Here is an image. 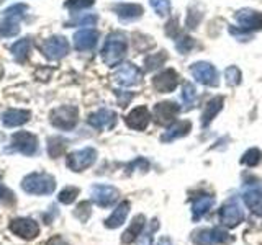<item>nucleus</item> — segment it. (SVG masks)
Returning a JSON list of instances; mask_svg holds the SVG:
<instances>
[{
    "mask_svg": "<svg viewBox=\"0 0 262 245\" xmlns=\"http://www.w3.org/2000/svg\"><path fill=\"white\" fill-rule=\"evenodd\" d=\"M126 38L123 33L115 31L112 35L106 38L105 41V46L102 49V57H103V62L106 65H118L123 57L126 54Z\"/></svg>",
    "mask_w": 262,
    "mask_h": 245,
    "instance_id": "nucleus-1",
    "label": "nucleus"
},
{
    "mask_svg": "<svg viewBox=\"0 0 262 245\" xmlns=\"http://www.w3.org/2000/svg\"><path fill=\"white\" fill-rule=\"evenodd\" d=\"M21 188L28 194H51L56 190V180L49 174H30L21 180Z\"/></svg>",
    "mask_w": 262,
    "mask_h": 245,
    "instance_id": "nucleus-2",
    "label": "nucleus"
},
{
    "mask_svg": "<svg viewBox=\"0 0 262 245\" xmlns=\"http://www.w3.org/2000/svg\"><path fill=\"white\" fill-rule=\"evenodd\" d=\"M77 121H79L77 106L64 105V106H59V108L53 110V113H51V125L57 129L69 131L77 125Z\"/></svg>",
    "mask_w": 262,
    "mask_h": 245,
    "instance_id": "nucleus-3",
    "label": "nucleus"
},
{
    "mask_svg": "<svg viewBox=\"0 0 262 245\" xmlns=\"http://www.w3.org/2000/svg\"><path fill=\"white\" fill-rule=\"evenodd\" d=\"M97 160V151L92 147H84V149L71 152L68 155V167L72 172H84L85 168L92 167Z\"/></svg>",
    "mask_w": 262,
    "mask_h": 245,
    "instance_id": "nucleus-4",
    "label": "nucleus"
},
{
    "mask_svg": "<svg viewBox=\"0 0 262 245\" xmlns=\"http://www.w3.org/2000/svg\"><path fill=\"white\" fill-rule=\"evenodd\" d=\"M39 49L48 59L57 61L69 53V43H68V39L62 36H53V38L45 39L43 43L39 44Z\"/></svg>",
    "mask_w": 262,
    "mask_h": 245,
    "instance_id": "nucleus-5",
    "label": "nucleus"
},
{
    "mask_svg": "<svg viewBox=\"0 0 262 245\" xmlns=\"http://www.w3.org/2000/svg\"><path fill=\"white\" fill-rule=\"evenodd\" d=\"M12 151L20 152L25 155H35L38 151V139L35 134L20 131L12 136Z\"/></svg>",
    "mask_w": 262,
    "mask_h": 245,
    "instance_id": "nucleus-6",
    "label": "nucleus"
},
{
    "mask_svg": "<svg viewBox=\"0 0 262 245\" xmlns=\"http://www.w3.org/2000/svg\"><path fill=\"white\" fill-rule=\"evenodd\" d=\"M90 194H92V201L97 206L108 208V206H113V203L118 200L120 191L110 185H95L92 186V190H90Z\"/></svg>",
    "mask_w": 262,
    "mask_h": 245,
    "instance_id": "nucleus-7",
    "label": "nucleus"
},
{
    "mask_svg": "<svg viewBox=\"0 0 262 245\" xmlns=\"http://www.w3.org/2000/svg\"><path fill=\"white\" fill-rule=\"evenodd\" d=\"M190 74L203 85L208 87L218 85V72L210 62H196L190 65Z\"/></svg>",
    "mask_w": 262,
    "mask_h": 245,
    "instance_id": "nucleus-8",
    "label": "nucleus"
},
{
    "mask_svg": "<svg viewBox=\"0 0 262 245\" xmlns=\"http://www.w3.org/2000/svg\"><path fill=\"white\" fill-rule=\"evenodd\" d=\"M10 231L25 240H33V239H36L39 234V226L33 219L18 217V219H13L10 223Z\"/></svg>",
    "mask_w": 262,
    "mask_h": 245,
    "instance_id": "nucleus-9",
    "label": "nucleus"
},
{
    "mask_svg": "<svg viewBox=\"0 0 262 245\" xmlns=\"http://www.w3.org/2000/svg\"><path fill=\"white\" fill-rule=\"evenodd\" d=\"M244 219V211L236 201L225 203L220 209V220L226 227H236Z\"/></svg>",
    "mask_w": 262,
    "mask_h": 245,
    "instance_id": "nucleus-10",
    "label": "nucleus"
},
{
    "mask_svg": "<svg viewBox=\"0 0 262 245\" xmlns=\"http://www.w3.org/2000/svg\"><path fill=\"white\" fill-rule=\"evenodd\" d=\"M179 85V74L174 69H166L152 79V87L161 93L174 92Z\"/></svg>",
    "mask_w": 262,
    "mask_h": 245,
    "instance_id": "nucleus-11",
    "label": "nucleus"
},
{
    "mask_svg": "<svg viewBox=\"0 0 262 245\" xmlns=\"http://www.w3.org/2000/svg\"><path fill=\"white\" fill-rule=\"evenodd\" d=\"M236 21L244 31H260L262 30V13L251 10V8H244L236 13Z\"/></svg>",
    "mask_w": 262,
    "mask_h": 245,
    "instance_id": "nucleus-12",
    "label": "nucleus"
},
{
    "mask_svg": "<svg viewBox=\"0 0 262 245\" xmlns=\"http://www.w3.org/2000/svg\"><path fill=\"white\" fill-rule=\"evenodd\" d=\"M179 113H180L179 105L172 103V102H162L154 106L152 116H154L156 122H159V125H170V122L177 118Z\"/></svg>",
    "mask_w": 262,
    "mask_h": 245,
    "instance_id": "nucleus-13",
    "label": "nucleus"
},
{
    "mask_svg": "<svg viewBox=\"0 0 262 245\" xmlns=\"http://www.w3.org/2000/svg\"><path fill=\"white\" fill-rule=\"evenodd\" d=\"M115 80H117L120 85H125V87L136 85L141 82V70L133 64H123L118 69V72L115 74Z\"/></svg>",
    "mask_w": 262,
    "mask_h": 245,
    "instance_id": "nucleus-14",
    "label": "nucleus"
},
{
    "mask_svg": "<svg viewBox=\"0 0 262 245\" xmlns=\"http://www.w3.org/2000/svg\"><path fill=\"white\" fill-rule=\"evenodd\" d=\"M195 240L203 245H215V243H226L231 240V237L223 229H208V231H200L196 232Z\"/></svg>",
    "mask_w": 262,
    "mask_h": 245,
    "instance_id": "nucleus-15",
    "label": "nucleus"
},
{
    "mask_svg": "<svg viewBox=\"0 0 262 245\" xmlns=\"http://www.w3.org/2000/svg\"><path fill=\"white\" fill-rule=\"evenodd\" d=\"M117 122V113L112 111V110H98L97 113L90 114L89 118V125L95 128V129H112Z\"/></svg>",
    "mask_w": 262,
    "mask_h": 245,
    "instance_id": "nucleus-16",
    "label": "nucleus"
},
{
    "mask_svg": "<svg viewBox=\"0 0 262 245\" xmlns=\"http://www.w3.org/2000/svg\"><path fill=\"white\" fill-rule=\"evenodd\" d=\"M126 125L131 128V129H136V131H143L147 128L151 121V113L149 110L146 108V106H138L133 111H131L128 116L125 118Z\"/></svg>",
    "mask_w": 262,
    "mask_h": 245,
    "instance_id": "nucleus-17",
    "label": "nucleus"
},
{
    "mask_svg": "<svg viewBox=\"0 0 262 245\" xmlns=\"http://www.w3.org/2000/svg\"><path fill=\"white\" fill-rule=\"evenodd\" d=\"M98 39V33L92 28H84L74 35V46L77 51H90L94 49Z\"/></svg>",
    "mask_w": 262,
    "mask_h": 245,
    "instance_id": "nucleus-18",
    "label": "nucleus"
},
{
    "mask_svg": "<svg viewBox=\"0 0 262 245\" xmlns=\"http://www.w3.org/2000/svg\"><path fill=\"white\" fill-rule=\"evenodd\" d=\"M31 118V113L27 110H7L2 114V122L7 128H16V126H21L25 122H28Z\"/></svg>",
    "mask_w": 262,
    "mask_h": 245,
    "instance_id": "nucleus-19",
    "label": "nucleus"
},
{
    "mask_svg": "<svg viewBox=\"0 0 262 245\" xmlns=\"http://www.w3.org/2000/svg\"><path fill=\"white\" fill-rule=\"evenodd\" d=\"M128 214H129V203L128 201L120 203L118 206H117V209L112 212V216L105 220V227H108V229H117V227H120L126 220Z\"/></svg>",
    "mask_w": 262,
    "mask_h": 245,
    "instance_id": "nucleus-20",
    "label": "nucleus"
},
{
    "mask_svg": "<svg viewBox=\"0 0 262 245\" xmlns=\"http://www.w3.org/2000/svg\"><path fill=\"white\" fill-rule=\"evenodd\" d=\"M113 10L117 12V15L123 21L136 20L143 15V7L138 4H120V5H115Z\"/></svg>",
    "mask_w": 262,
    "mask_h": 245,
    "instance_id": "nucleus-21",
    "label": "nucleus"
},
{
    "mask_svg": "<svg viewBox=\"0 0 262 245\" xmlns=\"http://www.w3.org/2000/svg\"><path fill=\"white\" fill-rule=\"evenodd\" d=\"M190 131H192V122L190 121H179L172 128H169L166 133L162 134L161 139L164 142H170V141H174V139L187 136Z\"/></svg>",
    "mask_w": 262,
    "mask_h": 245,
    "instance_id": "nucleus-22",
    "label": "nucleus"
},
{
    "mask_svg": "<svg viewBox=\"0 0 262 245\" xmlns=\"http://www.w3.org/2000/svg\"><path fill=\"white\" fill-rule=\"evenodd\" d=\"M144 223H146V219L143 214H139L133 219V223L129 224V227L126 229L125 232H123L121 235V242L123 243H131V242H135L139 234L143 232V229H144Z\"/></svg>",
    "mask_w": 262,
    "mask_h": 245,
    "instance_id": "nucleus-23",
    "label": "nucleus"
},
{
    "mask_svg": "<svg viewBox=\"0 0 262 245\" xmlns=\"http://www.w3.org/2000/svg\"><path fill=\"white\" fill-rule=\"evenodd\" d=\"M221 108H223V98L221 96H215L213 100H210L202 114V126H208L210 122L215 119L216 114L221 111Z\"/></svg>",
    "mask_w": 262,
    "mask_h": 245,
    "instance_id": "nucleus-24",
    "label": "nucleus"
},
{
    "mask_svg": "<svg viewBox=\"0 0 262 245\" xmlns=\"http://www.w3.org/2000/svg\"><path fill=\"white\" fill-rule=\"evenodd\" d=\"M213 206V198L211 196H196L192 203V216H193V220H199L202 216H205L207 212L210 211V208Z\"/></svg>",
    "mask_w": 262,
    "mask_h": 245,
    "instance_id": "nucleus-25",
    "label": "nucleus"
},
{
    "mask_svg": "<svg viewBox=\"0 0 262 245\" xmlns=\"http://www.w3.org/2000/svg\"><path fill=\"white\" fill-rule=\"evenodd\" d=\"M68 149V141L62 137H49L48 139V154L49 157L57 159Z\"/></svg>",
    "mask_w": 262,
    "mask_h": 245,
    "instance_id": "nucleus-26",
    "label": "nucleus"
},
{
    "mask_svg": "<svg viewBox=\"0 0 262 245\" xmlns=\"http://www.w3.org/2000/svg\"><path fill=\"white\" fill-rule=\"evenodd\" d=\"M243 200L251 211H260L262 209V191L260 190H251L248 193H244Z\"/></svg>",
    "mask_w": 262,
    "mask_h": 245,
    "instance_id": "nucleus-27",
    "label": "nucleus"
},
{
    "mask_svg": "<svg viewBox=\"0 0 262 245\" xmlns=\"http://www.w3.org/2000/svg\"><path fill=\"white\" fill-rule=\"evenodd\" d=\"M30 41L28 39H20L16 41V43L12 46V51H13V56L16 57V61L18 62H25L27 61V57L30 56Z\"/></svg>",
    "mask_w": 262,
    "mask_h": 245,
    "instance_id": "nucleus-28",
    "label": "nucleus"
},
{
    "mask_svg": "<svg viewBox=\"0 0 262 245\" xmlns=\"http://www.w3.org/2000/svg\"><path fill=\"white\" fill-rule=\"evenodd\" d=\"M166 61H167V54L164 53V51H161V53H156V54L147 56L144 64H146V69L147 70H154V69L161 67V65L166 62Z\"/></svg>",
    "mask_w": 262,
    "mask_h": 245,
    "instance_id": "nucleus-29",
    "label": "nucleus"
},
{
    "mask_svg": "<svg viewBox=\"0 0 262 245\" xmlns=\"http://www.w3.org/2000/svg\"><path fill=\"white\" fill-rule=\"evenodd\" d=\"M79 196V188L77 186H66L64 190L59 191V196H57V200L62 204H72L76 201V198Z\"/></svg>",
    "mask_w": 262,
    "mask_h": 245,
    "instance_id": "nucleus-30",
    "label": "nucleus"
},
{
    "mask_svg": "<svg viewBox=\"0 0 262 245\" xmlns=\"http://www.w3.org/2000/svg\"><path fill=\"white\" fill-rule=\"evenodd\" d=\"M158 227H159L158 219L151 220L149 229H147L146 232H141V234H139V237L136 239V243H138V245H152V234H154L156 231H158Z\"/></svg>",
    "mask_w": 262,
    "mask_h": 245,
    "instance_id": "nucleus-31",
    "label": "nucleus"
},
{
    "mask_svg": "<svg viewBox=\"0 0 262 245\" xmlns=\"http://www.w3.org/2000/svg\"><path fill=\"white\" fill-rule=\"evenodd\" d=\"M260 157H262V152L259 149H256V147H252V149H249L243 155L241 162L244 163V165H248V167H256L257 163L260 162Z\"/></svg>",
    "mask_w": 262,
    "mask_h": 245,
    "instance_id": "nucleus-32",
    "label": "nucleus"
},
{
    "mask_svg": "<svg viewBox=\"0 0 262 245\" xmlns=\"http://www.w3.org/2000/svg\"><path fill=\"white\" fill-rule=\"evenodd\" d=\"M92 214V209H90V203L82 201L77 204V208L74 209V216H76L80 223H87V219Z\"/></svg>",
    "mask_w": 262,
    "mask_h": 245,
    "instance_id": "nucleus-33",
    "label": "nucleus"
},
{
    "mask_svg": "<svg viewBox=\"0 0 262 245\" xmlns=\"http://www.w3.org/2000/svg\"><path fill=\"white\" fill-rule=\"evenodd\" d=\"M151 7L156 10V13L161 16H166L170 13V2L169 0H149Z\"/></svg>",
    "mask_w": 262,
    "mask_h": 245,
    "instance_id": "nucleus-34",
    "label": "nucleus"
},
{
    "mask_svg": "<svg viewBox=\"0 0 262 245\" xmlns=\"http://www.w3.org/2000/svg\"><path fill=\"white\" fill-rule=\"evenodd\" d=\"M225 76H226L228 85H237V84H241V70L237 69L236 65H231V67H228L226 72H225Z\"/></svg>",
    "mask_w": 262,
    "mask_h": 245,
    "instance_id": "nucleus-35",
    "label": "nucleus"
},
{
    "mask_svg": "<svg viewBox=\"0 0 262 245\" xmlns=\"http://www.w3.org/2000/svg\"><path fill=\"white\" fill-rule=\"evenodd\" d=\"M95 4V0H68L64 5L71 8V10H84Z\"/></svg>",
    "mask_w": 262,
    "mask_h": 245,
    "instance_id": "nucleus-36",
    "label": "nucleus"
},
{
    "mask_svg": "<svg viewBox=\"0 0 262 245\" xmlns=\"http://www.w3.org/2000/svg\"><path fill=\"white\" fill-rule=\"evenodd\" d=\"M97 21V16L95 15H85V16H77V18H74L72 21H69L68 24L71 27H90V24H94Z\"/></svg>",
    "mask_w": 262,
    "mask_h": 245,
    "instance_id": "nucleus-37",
    "label": "nucleus"
},
{
    "mask_svg": "<svg viewBox=\"0 0 262 245\" xmlns=\"http://www.w3.org/2000/svg\"><path fill=\"white\" fill-rule=\"evenodd\" d=\"M195 46V41H193V38H190V36H184L182 39H179L177 41V49L182 54H187L188 51H192V47Z\"/></svg>",
    "mask_w": 262,
    "mask_h": 245,
    "instance_id": "nucleus-38",
    "label": "nucleus"
},
{
    "mask_svg": "<svg viewBox=\"0 0 262 245\" xmlns=\"http://www.w3.org/2000/svg\"><path fill=\"white\" fill-rule=\"evenodd\" d=\"M202 12H196L195 8H190V12H188V16H187V27L188 28H196L199 27V23L202 21Z\"/></svg>",
    "mask_w": 262,
    "mask_h": 245,
    "instance_id": "nucleus-39",
    "label": "nucleus"
},
{
    "mask_svg": "<svg viewBox=\"0 0 262 245\" xmlns=\"http://www.w3.org/2000/svg\"><path fill=\"white\" fill-rule=\"evenodd\" d=\"M195 96H196L195 87L192 84H184V87H182V98H184V102L192 103L195 100Z\"/></svg>",
    "mask_w": 262,
    "mask_h": 245,
    "instance_id": "nucleus-40",
    "label": "nucleus"
},
{
    "mask_svg": "<svg viewBox=\"0 0 262 245\" xmlns=\"http://www.w3.org/2000/svg\"><path fill=\"white\" fill-rule=\"evenodd\" d=\"M0 203H4V204H13L15 203L13 193L8 190L7 186H4L2 183H0Z\"/></svg>",
    "mask_w": 262,
    "mask_h": 245,
    "instance_id": "nucleus-41",
    "label": "nucleus"
},
{
    "mask_svg": "<svg viewBox=\"0 0 262 245\" xmlns=\"http://www.w3.org/2000/svg\"><path fill=\"white\" fill-rule=\"evenodd\" d=\"M166 33H167V36H170V38H176L179 35V21H177V18H172L167 23Z\"/></svg>",
    "mask_w": 262,
    "mask_h": 245,
    "instance_id": "nucleus-42",
    "label": "nucleus"
},
{
    "mask_svg": "<svg viewBox=\"0 0 262 245\" xmlns=\"http://www.w3.org/2000/svg\"><path fill=\"white\" fill-rule=\"evenodd\" d=\"M46 245H69V243L66 242L61 235H54V237H51V239L46 242Z\"/></svg>",
    "mask_w": 262,
    "mask_h": 245,
    "instance_id": "nucleus-43",
    "label": "nucleus"
},
{
    "mask_svg": "<svg viewBox=\"0 0 262 245\" xmlns=\"http://www.w3.org/2000/svg\"><path fill=\"white\" fill-rule=\"evenodd\" d=\"M158 245H172V242H170L169 237H162V239L158 242Z\"/></svg>",
    "mask_w": 262,
    "mask_h": 245,
    "instance_id": "nucleus-44",
    "label": "nucleus"
}]
</instances>
